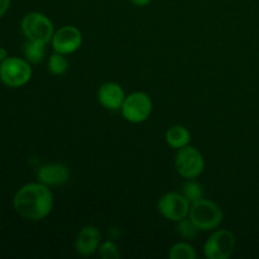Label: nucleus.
Listing matches in <instances>:
<instances>
[{"mask_svg":"<svg viewBox=\"0 0 259 259\" xmlns=\"http://www.w3.org/2000/svg\"><path fill=\"white\" fill-rule=\"evenodd\" d=\"M14 210L24 219L39 222L47 218L53 209V194L50 187L32 182L20 187L13 199Z\"/></svg>","mask_w":259,"mask_h":259,"instance_id":"1","label":"nucleus"},{"mask_svg":"<svg viewBox=\"0 0 259 259\" xmlns=\"http://www.w3.org/2000/svg\"><path fill=\"white\" fill-rule=\"evenodd\" d=\"M189 218L200 230L210 232L219 228L224 214L217 202L201 197L191 204Z\"/></svg>","mask_w":259,"mask_h":259,"instance_id":"2","label":"nucleus"},{"mask_svg":"<svg viewBox=\"0 0 259 259\" xmlns=\"http://www.w3.org/2000/svg\"><path fill=\"white\" fill-rule=\"evenodd\" d=\"M23 34L29 40L50 43L55 34V25L47 15L39 12H30L20 22Z\"/></svg>","mask_w":259,"mask_h":259,"instance_id":"3","label":"nucleus"},{"mask_svg":"<svg viewBox=\"0 0 259 259\" xmlns=\"http://www.w3.org/2000/svg\"><path fill=\"white\" fill-rule=\"evenodd\" d=\"M120 110L123 118L129 123H143L151 116L153 103L148 94L143 91H136L131 95H126Z\"/></svg>","mask_w":259,"mask_h":259,"instance_id":"4","label":"nucleus"},{"mask_svg":"<svg viewBox=\"0 0 259 259\" xmlns=\"http://www.w3.org/2000/svg\"><path fill=\"white\" fill-rule=\"evenodd\" d=\"M177 174L186 180H195L204 172L205 159L201 152L192 146L179 149L175 158Z\"/></svg>","mask_w":259,"mask_h":259,"instance_id":"5","label":"nucleus"},{"mask_svg":"<svg viewBox=\"0 0 259 259\" xmlns=\"http://www.w3.org/2000/svg\"><path fill=\"white\" fill-rule=\"evenodd\" d=\"M32 67L27 60L19 57H8L0 62V78L9 88H20L29 82Z\"/></svg>","mask_w":259,"mask_h":259,"instance_id":"6","label":"nucleus"},{"mask_svg":"<svg viewBox=\"0 0 259 259\" xmlns=\"http://www.w3.org/2000/svg\"><path fill=\"white\" fill-rule=\"evenodd\" d=\"M235 248V235L228 229L215 230L204 244V254L207 259H228Z\"/></svg>","mask_w":259,"mask_h":259,"instance_id":"7","label":"nucleus"},{"mask_svg":"<svg viewBox=\"0 0 259 259\" xmlns=\"http://www.w3.org/2000/svg\"><path fill=\"white\" fill-rule=\"evenodd\" d=\"M190 207H191V202L179 192L164 194L158 200V204H157V209H158L159 214L164 219L175 223L181 222L182 219L189 217Z\"/></svg>","mask_w":259,"mask_h":259,"instance_id":"8","label":"nucleus"},{"mask_svg":"<svg viewBox=\"0 0 259 259\" xmlns=\"http://www.w3.org/2000/svg\"><path fill=\"white\" fill-rule=\"evenodd\" d=\"M53 51L62 55H71L76 52L82 45V33L75 25H63L55 30L51 40Z\"/></svg>","mask_w":259,"mask_h":259,"instance_id":"9","label":"nucleus"},{"mask_svg":"<svg viewBox=\"0 0 259 259\" xmlns=\"http://www.w3.org/2000/svg\"><path fill=\"white\" fill-rule=\"evenodd\" d=\"M101 244V232L94 225H86L80 229L75 239V250L82 257L98 252Z\"/></svg>","mask_w":259,"mask_h":259,"instance_id":"10","label":"nucleus"},{"mask_svg":"<svg viewBox=\"0 0 259 259\" xmlns=\"http://www.w3.org/2000/svg\"><path fill=\"white\" fill-rule=\"evenodd\" d=\"M38 181L46 186H61L70 179V169L63 163H47L40 166L37 172Z\"/></svg>","mask_w":259,"mask_h":259,"instance_id":"11","label":"nucleus"},{"mask_svg":"<svg viewBox=\"0 0 259 259\" xmlns=\"http://www.w3.org/2000/svg\"><path fill=\"white\" fill-rule=\"evenodd\" d=\"M126 95L123 88L116 82H105L99 88L98 101L108 110H119Z\"/></svg>","mask_w":259,"mask_h":259,"instance_id":"12","label":"nucleus"},{"mask_svg":"<svg viewBox=\"0 0 259 259\" xmlns=\"http://www.w3.org/2000/svg\"><path fill=\"white\" fill-rule=\"evenodd\" d=\"M164 139H166V143L168 144V147L179 151V149L189 146L190 141H191V134L186 126L172 125L167 129Z\"/></svg>","mask_w":259,"mask_h":259,"instance_id":"13","label":"nucleus"},{"mask_svg":"<svg viewBox=\"0 0 259 259\" xmlns=\"http://www.w3.org/2000/svg\"><path fill=\"white\" fill-rule=\"evenodd\" d=\"M46 46H47V43L27 39V43L24 45V50H23L24 51L25 60L29 63L42 62L46 56Z\"/></svg>","mask_w":259,"mask_h":259,"instance_id":"14","label":"nucleus"},{"mask_svg":"<svg viewBox=\"0 0 259 259\" xmlns=\"http://www.w3.org/2000/svg\"><path fill=\"white\" fill-rule=\"evenodd\" d=\"M171 259H196L197 253L191 244L186 242H180L172 245L168 252Z\"/></svg>","mask_w":259,"mask_h":259,"instance_id":"15","label":"nucleus"},{"mask_svg":"<svg viewBox=\"0 0 259 259\" xmlns=\"http://www.w3.org/2000/svg\"><path fill=\"white\" fill-rule=\"evenodd\" d=\"M68 61L66 55L55 52L48 60V71L55 76H61L67 72Z\"/></svg>","mask_w":259,"mask_h":259,"instance_id":"16","label":"nucleus"},{"mask_svg":"<svg viewBox=\"0 0 259 259\" xmlns=\"http://www.w3.org/2000/svg\"><path fill=\"white\" fill-rule=\"evenodd\" d=\"M177 232H179V234L181 235L184 239L194 240L196 239L200 229L194 224V222L187 217L185 218V219H182L181 222L177 223Z\"/></svg>","mask_w":259,"mask_h":259,"instance_id":"17","label":"nucleus"},{"mask_svg":"<svg viewBox=\"0 0 259 259\" xmlns=\"http://www.w3.org/2000/svg\"><path fill=\"white\" fill-rule=\"evenodd\" d=\"M182 195H184V196L192 204V202L196 201V200L204 197V190H202L201 185L195 182L194 180H189V181L184 185Z\"/></svg>","mask_w":259,"mask_h":259,"instance_id":"18","label":"nucleus"},{"mask_svg":"<svg viewBox=\"0 0 259 259\" xmlns=\"http://www.w3.org/2000/svg\"><path fill=\"white\" fill-rule=\"evenodd\" d=\"M99 257L103 259H118L120 258V252H119L118 247L111 240H106V242H101L100 247L98 249Z\"/></svg>","mask_w":259,"mask_h":259,"instance_id":"19","label":"nucleus"},{"mask_svg":"<svg viewBox=\"0 0 259 259\" xmlns=\"http://www.w3.org/2000/svg\"><path fill=\"white\" fill-rule=\"evenodd\" d=\"M10 7V0H0V18L8 12Z\"/></svg>","mask_w":259,"mask_h":259,"instance_id":"20","label":"nucleus"},{"mask_svg":"<svg viewBox=\"0 0 259 259\" xmlns=\"http://www.w3.org/2000/svg\"><path fill=\"white\" fill-rule=\"evenodd\" d=\"M152 0H131V3L136 7H146V5L151 4Z\"/></svg>","mask_w":259,"mask_h":259,"instance_id":"21","label":"nucleus"},{"mask_svg":"<svg viewBox=\"0 0 259 259\" xmlns=\"http://www.w3.org/2000/svg\"><path fill=\"white\" fill-rule=\"evenodd\" d=\"M8 58V52L5 48L0 47V62H3L4 60H7Z\"/></svg>","mask_w":259,"mask_h":259,"instance_id":"22","label":"nucleus"}]
</instances>
